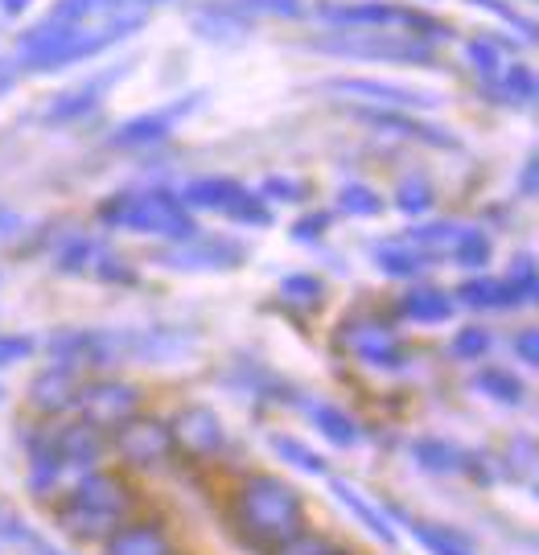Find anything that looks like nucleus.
Wrapping results in <instances>:
<instances>
[{"label": "nucleus", "instance_id": "26", "mask_svg": "<svg viewBox=\"0 0 539 555\" xmlns=\"http://www.w3.org/2000/svg\"><path fill=\"white\" fill-rule=\"evenodd\" d=\"M371 259L380 263L387 276H396V280L420 276V272H428V263H433V256L416 251V247L403 243V238H387V243H380V247L371 251Z\"/></svg>", "mask_w": 539, "mask_h": 555}, {"label": "nucleus", "instance_id": "28", "mask_svg": "<svg viewBox=\"0 0 539 555\" xmlns=\"http://www.w3.org/2000/svg\"><path fill=\"white\" fill-rule=\"evenodd\" d=\"M62 469H66V465H62L59 453H54V440L41 437L29 444V490H34V494H54Z\"/></svg>", "mask_w": 539, "mask_h": 555}, {"label": "nucleus", "instance_id": "46", "mask_svg": "<svg viewBox=\"0 0 539 555\" xmlns=\"http://www.w3.org/2000/svg\"><path fill=\"white\" fill-rule=\"evenodd\" d=\"M325 227H330V215H325V210H318V215H305V219L293 222V238H300V243L321 238V235H325Z\"/></svg>", "mask_w": 539, "mask_h": 555}, {"label": "nucleus", "instance_id": "19", "mask_svg": "<svg viewBox=\"0 0 539 555\" xmlns=\"http://www.w3.org/2000/svg\"><path fill=\"white\" fill-rule=\"evenodd\" d=\"M75 387H79V371L54 362V366H46L41 375H34L29 399H34V408H41V412H62V408H70Z\"/></svg>", "mask_w": 539, "mask_h": 555}, {"label": "nucleus", "instance_id": "37", "mask_svg": "<svg viewBox=\"0 0 539 555\" xmlns=\"http://www.w3.org/2000/svg\"><path fill=\"white\" fill-rule=\"evenodd\" d=\"M338 210L342 215H355V219H375L383 210V198L371 185H362V181H346L338 190Z\"/></svg>", "mask_w": 539, "mask_h": 555}, {"label": "nucleus", "instance_id": "14", "mask_svg": "<svg viewBox=\"0 0 539 555\" xmlns=\"http://www.w3.org/2000/svg\"><path fill=\"white\" fill-rule=\"evenodd\" d=\"M120 66L116 70H103V75H91V79H82V82H75V87H66L62 95H54L50 100V107L41 112V119L46 124H70V119H82L87 112H95L103 103V95L120 82Z\"/></svg>", "mask_w": 539, "mask_h": 555}, {"label": "nucleus", "instance_id": "27", "mask_svg": "<svg viewBox=\"0 0 539 555\" xmlns=\"http://www.w3.org/2000/svg\"><path fill=\"white\" fill-rule=\"evenodd\" d=\"M458 300L465 305V309H482V313L515 309V297H511L506 280H495V276H470L458 288Z\"/></svg>", "mask_w": 539, "mask_h": 555}, {"label": "nucleus", "instance_id": "7", "mask_svg": "<svg viewBox=\"0 0 539 555\" xmlns=\"http://www.w3.org/2000/svg\"><path fill=\"white\" fill-rule=\"evenodd\" d=\"M330 95L342 100H359L367 107H380V112H424V107H437L440 95L428 87H408V82H387V79H325L321 82Z\"/></svg>", "mask_w": 539, "mask_h": 555}, {"label": "nucleus", "instance_id": "9", "mask_svg": "<svg viewBox=\"0 0 539 555\" xmlns=\"http://www.w3.org/2000/svg\"><path fill=\"white\" fill-rule=\"evenodd\" d=\"M202 103V91L194 95H181V100H169L153 107V112H140V116L124 119L120 128L112 132V144L116 149H149V144H161V140L174 137V128H178L185 116H194V107Z\"/></svg>", "mask_w": 539, "mask_h": 555}, {"label": "nucleus", "instance_id": "43", "mask_svg": "<svg viewBox=\"0 0 539 555\" xmlns=\"http://www.w3.org/2000/svg\"><path fill=\"white\" fill-rule=\"evenodd\" d=\"M260 198L264 202H300L305 198V185L293 178H268L260 185Z\"/></svg>", "mask_w": 539, "mask_h": 555}, {"label": "nucleus", "instance_id": "31", "mask_svg": "<svg viewBox=\"0 0 539 555\" xmlns=\"http://www.w3.org/2000/svg\"><path fill=\"white\" fill-rule=\"evenodd\" d=\"M470 387L482 391L486 399H495V403H506V408L523 403V383L502 366H482L478 375L470 378Z\"/></svg>", "mask_w": 539, "mask_h": 555}, {"label": "nucleus", "instance_id": "6", "mask_svg": "<svg viewBox=\"0 0 539 555\" xmlns=\"http://www.w3.org/2000/svg\"><path fill=\"white\" fill-rule=\"evenodd\" d=\"M318 17L338 29H403L424 41H440L449 29L437 17L420 13L412 4H392V0H359V4H321Z\"/></svg>", "mask_w": 539, "mask_h": 555}, {"label": "nucleus", "instance_id": "34", "mask_svg": "<svg viewBox=\"0 0 539 555\" xmlns=\"http://www.w3.org/2000/svg\"><path fill=\"white\" fill-rule=\"evenodd\" d=\"M219 9L235 17H300L305 0H219Z\"/></svg>", "mask_w": 539, "mask_h": 555}, {"label": "nucleus", "instance_id": "41", "mask_svg": "<svg viewBox=\"0 0 539 555\" xmlns=\"http://www.w3.org/2000/svg\"><path fill=\"white\" fill-rule=\"evenodd\" d=\"M490 346H495L490 330H482V325H465V330L453 334V341H449V354L461 358V362H478L482 354H490Z\"/></svg>", "mask_w": 539, "mask_h": 555}, {"label": "nucleus", "instance_id": "25", "mask_svg": "<svg viewBox=\"0 0 539 555\" xmlns=\"http://www.w3.org/2000/svg\"><path fill=\"white\" fill-rule=\"evenodd\" d=\"M453 309H458L453 297L440 293V288H412V293L400 297V313L408 321H416V325H445L453 318Z\"/></svg>", "mask_w": 539, "mask_h": 555}, {"label": "nucleus", "instance_id": "40", "mask_svg": "<svg viewBox=\"0 0 539 555\" xmlns=\"http://www.w3.org/2000/svg\"><path fill=\"white\" fill-rule=\"evenodd\" d=\"M433 202H437V194H433L428 178H420V173H412V178H403L396 185V210H403V215H424Z\"/></svg>", "mask_w": 539, "mask_h": 555}, {"label": "nucleus", "instance_id": "32", "mask_svg": "<svg viewBox=\"0 0 539 555\" xmlns=\"http://www.w3.org/2000/svg\"><path fill=\"white\" fill-rule=\"evenodd\" d=\"M412 535L420 539V547L428 555H474V547L453 531V527H437V522H420V518H408Z\"/></svg>", "mask_w": 539, "mask_h": 555}, {"label": "nucleus", "instance_id": "18", "mask_svg": "<svg viewBox=\"0 0 539 555\" xmlns=\"http://www.w3.org/2000/svg\"><path fill=\"white\" fill-rule=\"evenodd\" d=\"M54 440V453H59V461L66 465V469H91L95 461L103 456V440H100V428L95 424H70V428H62Z\"/></svg>", "mask_w": 539, "mask_h": 555}, {"label": "nucleus", "instance_id": "36", "mask_svg": "<svg viewBox=\"0 0 539 555\" xmlns=\"http://www.w3.org/2000/svg\"><path fill=\"white\" fill-rule=\"evenodd\" d=\"M458 231H461V222H424V227H412V231L403 235V243H412L424 256H437V251H449V243H453Z\"/></svg>", "mask_w": 539, "mask_h": 555}, {"label": "nucleus", "instance_id": "35", "mask_svg": "<svg viewBox=\"0 0 539 555\" xmlns=\"http://www.w3.org/2000/svg\"><path fill=\"white\" fill-rule=\"evenodd\" d=\"M506 288H511L515 305H536L539 272H536V256H531V251H523V256L511 263V272H506Z\"/></svg>", "mask_w": 539, "mask_h": 555}, {"label": "nucleus", "instance_id": "21", "mask_svg": "<svg viewBox=\"0 0 539 555\" xmlns=\"http://www.w3.org/2000/svg\"><path fill=\"white\" fill-rule=\"evenodd\" d=\"M412 456L424 474H437V477H453L470 469V453L458 449L453 440H440V437H420L412 444Z\"/></svg>", "mask_w": 539, "mask_h": 555}, {"label": "nucleus", "instance_id": "16", "mask_svg": "<svg viewBox=\"0 0 539 555\" xmlns=\"http://www.w3.org/2000/svg\"><path fill=\"white\" fill-rule=\"evenodd\" d=\"M355 116L362 124H371L375 132H387V137L400 140H420V144H433V149H458V140L449 128H437V124H424V119H412L403 112H380V107H359Z\"/></svg>", "mask_w": 539, "mask_h": 555}, {"label": "nucleus", "instance_id": "13", "mask_svg": "<svg viewBox=\"0 0 539 555\" xmlns=\"http://www.w3.org/2000/svg\"><path fill=\"white\" fill-rule=\"evenodd\" d=\"M120 354V337L100 334V330H62L59 337H50V358L62 366H103Z\"/></svg>", "mask_w": 539, "mask_h": 555}, {"label": "nucleus", "instance_id": "15", "mask_svg": "<svg viewBox=\"0 0 539 555\" xmlns=\"http://www.w3.org/2000/svg\"><path fill=\"white\" fill-rule=\"evenodd\" d=\"M169 433H174V444L190 449L194 456H215L227 449V428L210 408H181Z\"/></svg>", "mask_w": 539, "mask_h": 555}, {"label": "nucleus", "instance_id": "2", "mask_svg": "<svg viewBox=\"0 0 539 555\" xmlns=\"http://www.w3.org/2000/svg\"><path fill=\"white\" fill-rule=\"evenodd\" d=\"M235 522L252 543L280 547L284 539H293L305 527V502L280 477H247L243 490L235 494Z\"/></svg>", "mask_w": 539, "mask_h": 555}, {"label": "nucleus", "instance_id": "49", "mask_svg": "<svg viewBox=\"0 0 539 555\" xmlns=\"http://www.w3.org/2000/svg\"><path fill=\"white\" fill-rule=\"evenodd\" d=\"M519 190H523V194H536V157H527V165H523Z\"/></svg>", "mask_w": 539, "mask_h": 555}, {"label": "nucleus", "instance_id": "17", "mask_svg": "<svg viewBox=\"0 0 539 555\" xmlns=\"http://www.w3.org/2000/svg\"><path fill=\"white\" fill-rule=\"evenodd\" d=\"M330 494L338 498V506H346L350 515L359 518L362 527L380 539L383 547H396V543H400V535H396V522H392V515L380 506V498H367L355 481H342V477H330Z\"/></svg>", "mask_w": 539, "mask_h": 555}, {"label": "nucleus", "instance_id": "45", "mask_svg": "<svg viewBox=\"0 0 539 555\" xmlns=\"http://www.w3.org/2000/svg\"><path fill=\"white\" fill-rule=\"evenodd\" d=\"M325 539H318V535H305V531H297L293 539H284L280 547H272V555H325Z\"/></svg>", "mask_w": 539, "mask_h": 555}, {"label": "nucleus", "instance_id": "38", "mask_svg": "<svg viewBox=\"0 0 539 555\" xmlns=\"http://www.w3.org/2000/svg\"><path fill=\"white\" fill-rule=\"evenodd\" d=\"M321 293H325V284L313 272H293V276L280 280V297L288 305H297V309H318Z\"/></svg>", "mask_w": 539, "mask_h": 555}, {"label": "nucleus", "instance_id": "1", "mask_svg": "<svg viewBox=\"0 0 539 555\" xmlns=\"http://www.w3.org/2000/svg\"><path fill=\"white\" fill-rule=\"evenodd\" d=\"M165 0H54L17 41L21 70L50 75L132 38Z\"/></svg>", "mask_w": 539, "mask_h": 555}, {"label": "nucleus", "instance_id": "47", "mask_svg": "<svg viewBox=\"0 0 539 555\" xmlns=\"http://www.w3.org/2000/svg\"><path fill=\"white\" fill-rule=\"evenodd\" d=\"M536 341H539L536 330H523V334H515V341H511V350H515V358H519L523 366H536V362H539Z\"/></svg>", "mask_w": 539, "mask_h": 555}, {"label": "nucleus", "instance_id": "12", "mask_svg": "<svg viewBox=\"0 0 539 555\" xmlns=\"http://www.w3.org/2000/svg\"><path fill=\"white\" fill-rule=\"evenodd\" d=\"M116 453H120L128 465H137V469H153V465H161L165 456L174 453V433H169V424H161V420L132 416L116 428Z\"/></svg>", "mask_w": 539, "mask_h": 555}, {"label": "nucleus", "instance_id": "4", "mask_svg": "<svg viewBox=\"0 0 539 555\" xmlns=\"http://www.w3.org/2000/svg\"><path fill=\"white\" fill-rule=\"evenodd\" d=\"M103 227L116 231H137V235H161L169 243H185L198 235L194 210H185L181 198L174 194H124V198H107L100 206Z\"/></svg>", "mask_w": 539, "mask_h": 555}, {"label": "nucleus", "instance_id": "48", "mask_svg": "<svg viewBox=\"0 0 539 555\" xmlns=\"http://www.w3.org/2000/svg\"><path fill=\"white\" fill-rule=\"evenodd\" d=\"M17 75H21V62L17 59H0V95L17 82Z\"/></svg>", "mask_w": 539, "mask_h": 555}, {"label": "nucleus", "instance_id": "52", "mask_svg": "<svg viewBox=\"0 0 539 555\" xmlns=\"http://www.w3.org/2000/svg\"><path fill=\"white\" fill-rule=\"evenodd\" d=\"M325 555H350V552H342V547H334V543H330V547H325Z\"/></svg>", "mask_w": 539, "mask_h": 555}, {"label": "nucleus", "instance_id": "29", "mask_svg": "<svg viewBox=\"0 0 539 555\" xmlns=\"http://www.w3.org/2000/svg\"><path fill=\"white\" fill-rule=\"evenodd\" d=\"M449 256H453V263L465 268V272H482V268L490 263V256H495V243H490V235L478 231V227H461L458 235H453V243H449Z\"/></svg>", "mask_w": 539, "mask_h": 555}, {"label": "nucleus", "instance_id": "23", "mask_svg": "<svg viewBox=\"0 0 539 555\" xmlns=\"http://www.w3.org/2000/svg\"><path fill=\"white\" fill-rule=\"evenodd\" d=\"M305 416H309V424L318 428L321 437L330 440V444H338V449H355L362 440L359 424L346 416L342 408H334V403H325V399H313L309 408H305Z\"/></svg>", "mask_w": 539, "mask_h": 555}, {"label": "nucleus", "instance_id": "30", "mask_svg": "<svg viewBox=\"0 0 539 555\" xmlns=\"http://www.w3.org/2000/svg\"><path fill=\"white\" fill-rule=\"evenodd\" d=\"M536 91H539L536 70H531V66H519V62H511L499 82H490V95H499L502 103H515V107H531V103H536Z\"/></svg>", "mask_w": 539, "mask_h": 555}, {"label": "nucleus", "instance_id": "22", "mask_svg": "<svg viewBox=\"0 0 539 555\" xmlns=\"http://www.w3.org/2000/svg\"><path fill=\"white\" fill-rule=\"evenodd\" d=\"M465 62L474 66V75H478L486 87L490 82H499L506 75V66H511V46L495 34H478V38L465 41Z\"/></svg>", "mask_w": 539, "mask_h": 555}, {"label": "nucleus", "instance_id": "3", "mask_svg": "<svg viewBox=\"0 0 539 555\" xmlns=\"http://www.w3.org/2000/svg\"><path fill=\"white\" fill-rule=\"evenodd\" d=\"M128 506L132 498L124 490V481L107 474H87L59 506V527L75 539H103L120 527Z\"/></svg>", "mask_w": 539, "mask_h": 555}, {"label": "nucleus", "instance_id": "51", "mask_svg": "<svg viewBox=\"0 0 539 555\" xmlns=\"http://www.w3.org/2000/svg\"><path fill=\"white\" fill-rule=\"evenodd\" d=\"M29 4H34V0H0V17H17Z\"/></svg>", "mask_w": 539, "mask_h": 555}, {"label": "nucleus", "instance_id": "8", "mask_svg": "<svg viewBox=\"0 0 539 555\" xmlns=\"http://www.w3.org/2000/svg\"><path fill=\"white\" fill-rule=\"evenodd\" d=\"M70 403L79 408L87 424H95V428H120L124 420L137 416L140 391L132 383H124V378H91V383L75 387Z\"/></svg>", "mask_w": 539, "mask_h": 555}, {"label": "nucleus", "instance_id": "50", "mask_svg": "<svg viewBox=\"0 0 539 555\" xmlns=\"http://www.w3.org/2000/svg\"><path fill=\"white\" fill-rule=\"evenodd\" d=\"M21 227V219L17 215H13V210H9V206H0V238L4 235H13V231H17Z\"/></svg>", "mask_w": 539, "mask_h": 555}, {"label": "nucleus", "instance_id": "5", "mask_svg": "<svg viewBox=\"0 0 539 555\" xmlns=\"http://www.w3.org/2000/svg\"><path fill=\"white\" fill-rule=\"evenodd\" d=\"M309 50L355 62H433V41L403 29H334L309 41Z\"/></svg>", "mask_w": 539, "mask_h": 555}, {"label": "nucleus", "instance_id": "10", "mask_svg": "<svg viewBox=\"0 0 539 555\" xmlns=\"http://www.w3.org/2000/svg\"><path fill=\"white\" fill-rule=\"evenodd\" d=\"M338 337H342V346L359 358V362H367L371 371H396V366H403L400 337H396L392 325H383L380 318L342 321Z\"/></svg>", "mask_w": 539, "mask_h": 555}, {"label": "nucleus", "instance_id": "20", "mask_svg": "<svg viewBox=\"0 0 539 555\" xmlns=\"http://www.w3.org/2000/svg\"><path fill=\"white\" fill-rule=\"evenodd\" d=\"M243 194H247V190L231 178H198V181H190L178 198L185 210H219V215H231V206H235Z\"/></svg>", "mask_w": 539, "mask_h": 555}, {"label": "nucleus", "instance_id": "44", "mask_svg": "<svg viewBox=\"0 0 539 555\" xmlns=\"http://www.w3.org/2000/svg\"><path fill=\"white\" fill-rule=\"evenodd\" d=\"M34 354V337L25 334H0V371L4 366H13V362H21V358Z\"/></svg>", "mask_w": 539, "mask_h": 555}, {"label": "nucleus", "instance_id": "11", "mask_svg": "<svg viewBox=\"0 0 539 555\" xmlns=\"http://www.w3.org/2000/svg\"><path fill=\"white\" fill-rule=\"evenodd\" d=\"M243 243L235 238H222V235H194L178 243L174 251H165L161 263L165 268H174V272H231V268H240L243 263Z\"/></svg>", "mask_w": 539, "mask_h": 555}, {"label": "nucleus", "instance_id": "33", "mask_svg": "<svg viewBox=\"0 0 539 555\" xmlns=\"http://www.w3.org/2000/svg\"><path fill=\"white\" fill-rule=\"evenodd\" d=\"M268 449L280 456V465H293L300 474H325V456L313 453L305 440L297 437H268Z\"/></svg>", "mask_w": 539, "mask_h": 555}, {"label": "nucleus", "instance_id": "39", "mask_svg": "<svg viewBox=\"0 0 539 555\" xmlns=\"http://www.w3.org/2000/svg\"><path fill=\"white\" fill-rule=\"evenodd\" d=\"M100 251H103V247L91 235H75L59 251V268H62V272H70V276L91 272V268H95V259H100Z\"/></svg>", "mask_w": 539, "mask_h": 555}, {"label": "nucleus", "instance_id": "53", "mask_svg": "<svg viewBox=\"0 0 539 555\" xmlns=\"http://www.w3.org/2000/svg\"><path fill=\"white\" fill-rule=\"evenodd\" d=\"M0 527H4V515H0Z\"/></svg>", "mask_w": 539, "mask_h": 555}, {"label": "nucleus", "instance_id": "42", "mask_svg": "<svg viewBox=\"0 0 539 555\" xmlns=\"http://www.w3.org/2000/svg\"><path fill=\"white\" fill-rule=\"evenodd\" d=\"M470 4H478V9H486V13L502 17L506 25H511V29H515V34H519L523 41H527V46L536 41V21H531V17H519V13H515V9L506 4V0H470Z\"/></svg>", "mask_w": 539, "mask_h": 555}, {"label": "nucleus", "instance_id": "24", "mask_svg": "<svg viewBox=\"0 0 539 555\" xmlns=\"http://www.w3.org/2000/svg\"><path fill=\"white\" fill-rule=\"evenodd\" d=\"M107 555H169V539L157 522H137V527H116L107 539Z\"/></svg>", "mask_w": 539, "mask_h": 555}]
</instances>
